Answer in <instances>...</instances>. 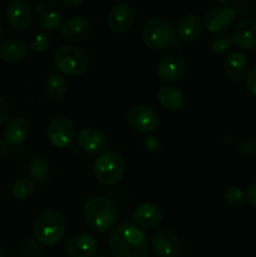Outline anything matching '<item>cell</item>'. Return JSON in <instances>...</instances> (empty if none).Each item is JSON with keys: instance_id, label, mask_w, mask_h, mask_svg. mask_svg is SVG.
<instances>
[{"instance_id": "1", "label": "cell", "mask_w": 256, "mask_h": 257, "mask_svg": "<svg viewBox=\"0 0 256 257\" xmlns=\"http://www.w3.org/2000/svg\"><path fill=\"white\" fill-rule=\"evenodd\" d=\"M108 246L114 257H148L147 237L130 223H123L110 231Z\"/></svg>"}, {"instance_id": "2", "label": "cell", "mask_w": 256, "mask_h": 257, "mask_svg": "<svg viewBox=\"0 0 256 257\" xmlns=\"http://www.w3.org/2000/svg\"><path fill=\"white\" fill-rule=\"evenodd\" d=\"M117 208L103 196H94L84 203L83 217L92 230L104 233L113 228L117 221Z\"/></svg>"}, {"instance_id": "3", "label": "cell", "mask_w": 256, "mask_h": 257, "mask_svg": "<svg viewBox=\"0 0 256 257\" xmlns=\"http://www.w3.org/2000/svg\"><path fill=\"white\" fill-rule=\"evenodd\" d=\"M141 38L150 49L163 50L176 44V29L165 18H152L143 25Z\"/></svg>"}, {"instance_id": "4", "label": "cell", "mask_w": 256, "mask_h": 257, "mask_svg": "<svg viewBox=\"0 0 256 257\" xmlns=\"http://www.w3.org/2000/svg\"><path fill=\"white\" fill-rule=\"evenodd\" d=\"M65 228L67 223L62 213L54 210L44 211L35 221L34 237L40 245L54 246L64 237Z\"/></svg>"}, {"instance_id": "5", "label": "cell", "mask_w": 256, "mask_h": 257, "mask_svg": "<svg viewBox=\"0 0 256 257\" xmlns=\"http://www.w3.org/2000/svg\"><path fill=\"white\" fill-rule=\"evenodd\" d=\"M53 65L60 73L77 77L87 72L89 60L88 55L79 48L74 45H62L53 57Z\"/></svg>"}, {"instance_id": "6", "label": "cell", "mask_w": 256, "mask_h": 257, "mask_svg": "<svg viewBox=\"0 0 256 257\" xmlns=\"http://www.w3.org/2000/svg\"><path fill=\"white\" fill-rule=\"evenodd\" d=\"M124 160L118 153L108 151L103 152L94 163V175L100 183L105 186H114L124 176Z\"/></svg>"}, {"instance_id": "7", "label": "cell", "mask_w": 256, "mask_h": 257, "mask_svg": "<svg viewBox=\"0 0 256 257\" xmlns=\"http://www.w3.org/2000/svg\"><path fill=\"white\" fill-rule=\"evenodd\" d=\"M136 22V10L127 3H117L108 13L107 23L115 34H125L132 29Z\"/></svg>"}, {"instance_id": "8", "label": "cell", "mask_w": 256, "mask_h": 257, "mask_svg": "<svg viewBox=\"0 0 256 257\" xmlns=\"http://www.w3.org/2000/svg\"><path fill=\"white\" fill-rule=\"evenodd\" d=\"M236 10L227 4H220L212 7L205 15L203 25L211 34H218L230 28L232 24Z\"/></svg>"}, {"instance_id": "9", "label": "cell", "mask_w": 256, "mask_h": 257, "mask_svg": "<svg viewBox=\"0 0 256 257\" xmlns=\"http://www.w3.org/2000/svg\"><path fill=\"white\" fill-rule=\"evenodd\" d=\"M34 20L42 29L53 32L60 27L63 13L57 3L52 0H42L37 3L33 10Z\"/></svg>"}, {"instance_id": "10", "label": "cell", "mask_w": 256, "mask_h": 257, "mask_svg": "<svg viewBox=\"0 0 256 257\" xmlns=\"http://www.w3.org/2000/svg\"><path fill=\"white\" fill-rule=\"evenodd\" d=\"M48 138L58 148H65L72 143L74 138V124L64 115L54 117L47 128Z\"/></svg>"}, {"instance_id": "11", "label": "cell", "mask_w": 256, "mask_h": 257, "mask_svg": "<svg viewBox=\"0 0 256 257\" xmlns=\"http://www.w3.org/2000/svg\"><path fill=\"white\" fill-rule=\"evenodd\" d=\"M127 120L131 127L140 133H152L158 127V115L146 105H136L128 112Z\"/></svg>"}, {"instance_id": "12", "label": "cell", "mask_w": 256, "mask_h": 257, "mask_svg": "<svg viewBox=\"0 0 256 257\" xmlns=\"http://www.w3.org/2000/svg\"><path fill=\"white\" fill-rule=\"evenodd\" d=\"M151 245L158 257H175L181 248L180 238L171 230H160L153 233Z\"/></svg>"}, {"instance_id": "13", "label": "cell", "mask_w": 256, "mask_h": 257, "mask_svg": "<svg viewBox=\"0 0 256 257\" xmlns=\"http://www.w3.org/2000/svg\"><path fill=\"white\" fill-rule=\"evenodd\" d=\"M64 251L70 257H93L98 251V242L92 236L78 233L65 241Z\"/></svg>"}, {"instance_id": "14", "label": "cell", "mask_w": 256, "mask_h": 257, "mask_svg": "<svg viewBox=\"0 0 256 257\" xmlns=\"http://www.w3.org/2000/svg\"><path fill=\"white\" fill-rule=\"evenodd\" d=\"M231 39L238 49H253L256 47V20L251 18L238 20L232 30Z\"/></svg>"}, {"instance_id": "15", "label": "cell", "mask_w": 256, "mask_h": 257, "mask_svg": "<svg viewBox=\"0 0 256 257\" xmlns=\"http://www.w3.org/2000/svg\"><path fill=\"white\" fill-rule=\"evenodd\" d=\"M32 7L25 0H14L9 3L7 9V20L12 28L17 30H24L30 27L33 20Z\"/></svg>"}, {"instance_id": "16", "label": "cell", "mask_w": 256, "mask_h": 257, "mask_svg": "<svg viewBox=\"0 0 256 257\" xmlns=\"http://www.w3.org/2000/svg\"><path fill=\"white\" fill-rule=\"evenodd\" d=\"M78 145L87 153L98 155L105 150L107 138L102 131L97 130V128L85 127L78 133Z\"/></svg>"}, {"instance_id": "17", "label": "cell", "mask_w": 256, "mask_h": 257, "mask_svg": "<svg viewBox=\"0 0 256 257\" xmlns=\"http://www.w3.org/2000/svg\"><path fill=\"white\" fill-rule=\"evenodd\" d=\"M186 62L176 55L162 58L157 65V77L163 82H176L185 74Z\"/></svg>"}, {"instance_id": "18", "label": "cell", "mask_w": 256, "mask_h": 257, "mask_svg": "<svg viewBox=\"0 0 256 257\" xmlns=\"http://www.w3.org/2000/svg\"><path fill=\"white\" fill-rule=\"evenodd\" d=\"M162 210L153 203H143L133 212V222L140 228H155L162 222Z\"/></svg>"}, {"instance_id": "19", "label": "cell", "mask_w": 256, "mask_h": 257, "mask_svg": "<svg viewBox=\"0 0 256 257\" xmlns=\"http://www.w3.org/2000/svg\"><path fill=\"white\" fill-rule=\"evenodd\" d=\"M90 30V23L84 17H72L60 25V35L69 42H80Z\"/></svg>"}, {"instance_id": "20", "label": "cell", "mask_w": 256, "mask_h": 257, "mask_svg": "<svg viewBox=\"0 0 256 257\" xmlns=\"http://www.w3.org/2000/svg\"><path fill=\"white\" fill-rule=\"evenodd\" d=\"M225 73L228 80L240 83L247 74V58L241 52H231L225 59Z\"/></svg>"}, {"instance_id": "21", "label": "cell", "mask_w": 256, "mask_h": 257, "mask_svg": "<svg viewBox=\"0 0 256 257\" xmlns=\"http://www.w3.org/2000/svg\"><path fill=\"white\" fill-rule=\"evenodd\" d=\"M28 54V47L22 39L8 38L0 42V59L5 63H20Z\"/></svg>"}, {"instance_id": "22", "label": "cell", "mask_w": 256, "mask_h": 257, "mask_svg": "<svg viewBox=\"0 0 256 257\" xmlns=\"http://www.w3.org/2000/svg\"><path fill=\"white\" fill-rule=\"evenodd\" d=\"M203 29V20L197 14H188L178 23V37L186 43H193L200 38Z\"/></svg>"}, {"instance_id": "23", "label": "cell", "mask_w": 256, "mask_h": 257, "mask_svg": "<svg viewBox=\"0 0 256 257\" xmlns=\"http://www.w3.org/2000/svg\"><path fill=\"white\" fill-rule=\"evenodd\" d=\"M29 133V123L25 118L15 117L7 123L3 131V137L8 145H20Z\"/></svg>"}, {"instance_id": "24", "label": "cell", "mask_w": 256, "mask_h": 257, "mask_svg": "<svg viewBox=\"0 0 256 257\" xmlns=\"http://www.w3.org/2000/svg\"><path fill=\"white\" fill-rule=\"evenodd\" d=\"M157 99L166 109L178 110L183 105V93L180 88L165 85L158 89Z\"/></svg>"}, {"instance_id": "25", "label": "cell", "mask_w": 256, "mask_h": 257, "mask_svg": "<svg viewBox=\"0 0 256 257\" xmlns=\"http://www.w3.org/2000/svg\"><path fill=\"white\" fill-rule=\"evenodd\" d=\"M45 89L48 95L55 102H59L65 97L68 90L67 80L58 73H50L45 79Z\"/></svg>"}, {"instance_id": "26", "label": "cell", "mask_w": 256, "mask_h": 257, "mask_svg": "<svg viewBox=\"0 0 256 257\" xmlns=\"http://www.w3.org/2000/svg\"><path fill=\"white\" fill-rule=\"evenodd\" d=\"M12 196L17 201H27L33 196L35 185L30 178H19L12 185Z\"/></svg>"}, {"instance_id": "27", "label": "cell", "mask_w": 256, "mask_h": 257, "mask_svg": "<svg viewBox=\"0 0 256 257\" xmlns=\"http://www.w3.org/2000/svg\"><path fill=\"white\" fill-rule=\"evenodd\" d=\"M50 167L44 160H32L28 165V173L37 182L43 183L49 177Z\"/></svg>"}, {"instance_id": "28", "label": "cell", "mask_w": 256, "mask_h": 257, "mask_svg": "<svg viewBox=\"0 0 256 257\" xmlns=\"http://www.w3.org/2000/svg\"><path fill=\"white\" fill-rule=\"evenodd\" d=\"M49 45V35L45 32H37L28 40V47L33 52H44Z\"/></svg>"}, {"instance_id": "29", "label": "cell", "mask_w": 256, "mask_h": 257, "mask_svg": "<svg viewBox=\"0 0 256 257\" xmlns=\"http://www.w3.org/2000/svg\"><path fill=\"white\" fill-rule=\"evenodd\" d=\"M232 45V39L226 37V35H220V37L212 38L210 43L211 50H212L215 54H225V53L230 52Z\"/></svg>"}, {"instance_id": "30", "label": "cell", "mask_w": 256, "mask_h": 257, "mask_svg": "<svg viewBox=\"0 0 256 257\" xmlns=\"http://www.w3.org/2000/svg\"><path fill=\"white\" fill-rule=\"evenodd\" d=\"M246 195L240 187H230L225 192V201L230 206H233V207H237V206H241L245 203Z\"/></svg>"}, {"instance_id": "31", "label": "cell", "mask_w": 256, "mask_h": 257, "mask_svg": "<svg viewBox=\"0 0 256 257\" xmlns=\"http://www.w3.org/2000/svg\"><path fill=\"white\" fill-rule=\"evenodd\" d=\"M245 87L246 90L251 95L256 97V65L251 68L245 77Z\"/></svg>"}, {"instance_id": "32", "label": "cell", "mask_w": 256, "mask_h": 257, "mask_svg": "<svg viewBox=\"0 0 256 257\" xmlns=\"http://www.w3.org/2000/svg\"><path fill=\"white\" fill-rule=\"evenodd\" d=\"M143 146H145V150L150 153H156L161 147L160 140H158L156 136H147L145 138V142H143Z\"/></svg>"}, {"instance_id": "33", "label": "cell", "mask_w": 256, "mask_h": 257, "mask_svg": "<svg viewBox=\"0 0 256 257\" xmlns=\"http://www.w3.org/2000/svg\"><path fill=\"white\" fill-rule=\"evenodd\" d=\"M255 148H256L255 141L243 140L242 142L240 143V146H238V152L243 156H248V155H252Z\"/></svg>"}, {"instance_id": "34", "label": "cell", "mask_w": 256, "mask_h": 257, "mask_svg": "<svg viewBox=\"0 0 256 257\" xmlns=\"http://www.w3.org/2000/svg\"><path fill=\"white\" fill-rule=\"evenodd\" d=\"M246 196H247V200L253 207H256V178H253L247 186V192H246Z\"/></svg>"}, {"instance_id": "35", "label": "cell", "mask_w": 256, "mask_h": 257, "mask_svg": "<svg viewBox=\"0 0 256 257\" xmlns=\"http://www.w3.org/2000/svg\"><path fill=\"white\" fill-rule=\"evenodd\" d=\"M8 115H9V105H8V102L4 99V97L0 95V125L7 120Z\"/></svg>"}, {"instance_id": "36", "label": "cell", "mask_w": 256, "mask_h": 257, "mask_svg": "<svg viewBox=\"0 0 256 257\" xmlns=\"http://www.w3.org/2000/svg\"><path fill=\"white\" fill-rule=\"evenodd\" d=\"M62 3L65 5V7H69V8L79 7V5L83 4L82 0H63Z\"/></svg>"}, {"instance_id": "37", "label": "cell", "mask_w": 256, "mask_h": 257, "mask_svg": "<svg viewBox=\"0 0 256 257\" xmlns=\"http://www.w3.org/2000/svg\"><path fill=\"white\" fill-rule=\"evenodd\" d=\"M8 152V143L5 141H0V155H5Z\"/></svg>"}, {"instance_id": "38", "label": "cell", "mask_w": 256, "mask_h": 257, "mask_svg": "<svg viewBox=\"0 0 256 257\" xmlns=\"http://www.w3.org/2000/svg\"><path fill=\"white\" fill-rule=\"evenodd\" d=\"M3 35H4V28H3V24L0 23V40H2Z\"/></svg>"}, {"instance_id": "39", "label": "cell", "mask_w": 256, "mask_h": 257, "mask_svg": "<svg viewBox=\"0 0 256 257\" xmlns=\"http://www.w3.org/2000/svg\"><path fill=\"white\" fill-rule=\"evenodd\" d=\"M0 257H3V251H2V248H0Z\"/></svg>"}, {"instance_id": "40", "label": "cell", "mask_w": 256, "mask_h": 257, "mask_svg": "<svg viewBox=\"0 0 256 257\" xmlns=\"http://www.w3.org/2000/svg\"><path fill=\"white\" fill-rule=\"evenodd\" d=\"M95 257H105V256H103V255H99V256H95Z\"/></svg>"}, {"instance_id": "41", "label": "cell", "mask_w": 256, "mask_h": 257, "mask_svg": "<svg viewBox=\"0 0 256 257\" xmlns=\"http://www.w3.org/2000/svg\"><path fill=\"white\" fill-rule=\"evenodd\" d=\"M255 145H256V135H255Z\"/></svg>"}]
</instances>
